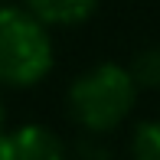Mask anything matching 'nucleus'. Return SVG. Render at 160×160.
I'll return each instance as SVG.
<instances>
[{
	"label": "nucleus",
	"instance_id": "7",
	"mask_svg": "<svg viewBox=\"0 0 160 160\" xmlns=\"http://www.w3.org/2000/svg\"><path fill=\"white\" fill-rule=\"evenodd\" d=\"M0 131H3V98H0Z\"/></svg>",
	"mask_w": 160,
	"mask_h": 160
},
{
	"label": "nucleus",
	"instance_id": "4",
	"mask_svg": "<svg viewBox=\"0 0 160 160\" xmlns=\"http://www.w3.org/2000/svg\"><path fill=\"white\" fill-rule=\"evenodd\" d=\"M42 26H78L98 10V0H23Z\"/></svg>",
	"mask_w": 160,
	"mask_h": 160
},
{
	"label": "nucleus",
	"instance_id": "2",
	"mask_svg": "<svg viewBox=\"0 0 160 160\" xmlns=\"http://www.w3.org/2000/svg\"><path fill=\"white\" fill-rule=\"evenodd\" d=\"M52 62L49 26L26 7L0 3V88H33L52 72Z\"/></svg>",
	"mask_w": 160,
	"mask_h": 160
},
{
	"label": "nucleus",
	"instance_id": "3",
	"mask_svg": "<svg viewBox=\"0 0 160 160\" xmlns=\"http://www.w3.org/2000/svg\"><path fill=\"white\" fill-rule=\"evenodd\" d=\"M0 160H69L62 141L46 124H23L17 131H0Z\"/></svg>",
	"mask_w": 160,
	"mask_h": 160
},
{
	"label": "nucleus",
	"instance_id": "6",
	"mask_svg": "<svg viewBox=\"0 0 160 160\" xmlns=\"http://www.w3.org/2000/svg\"><path fill=\"white\" fill-rule=\"evenodd\" d=\"M131 157L134 160H160V118H147L134 128Z\"/></svg>",
	"mask_w": 160,
	"mask_h": 160
},
{
	"label": "nucleus",
	"instance_id": "5",
	"mask_svg": "<svg viewBox=\"0 0 160 160\" xmlns=\"http://www.w3.org/2000/svg\"><path fill=\"white\" fill-rule=\"evenodd\" d=\"M137 88H160V46H147L128 65Z\"/></svg>",
	"mask_w": 160,
	"mask_h": 160
},
{
	"label": "nucleus",
	"instance_id": "1",
	"mask_svg": "<svg viewBox=\"0 0 160 160\" xmlns=\"http://www.w3.org/2000/svg\"><path fill=\"white\" fill-rule=\"evenodd\" d=\"M137 92L141 88L134 85L128 65L98 62L72 78L69 95H65L69 118L88 134H108L121 121H128V114L134 111Z\"/></svg>",
	"mask_w": 160,
	"mask_h": 160
}]
</instances>
